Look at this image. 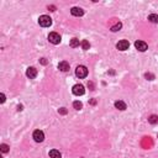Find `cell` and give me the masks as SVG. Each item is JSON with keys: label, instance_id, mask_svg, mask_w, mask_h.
<instances>
[{"label": "cell", "instance_id": "obj_20", "mask_svg": "<svg viewBox=\"0 0 158 158\" xmlns=\"http://www.w3.org/2000/svg\"><path fill=\"white\" fill-rule=\"evenodd\" d=\"M144 77H146L148 80H152V79H155V76H153V74H151V73H147Z\"/></svg>", "mask_w": 158, "mask_h": 158}, {"label": "cell", "instance_id": "obj_9", "mask_svg": "<svg viewBox=\"0 0 158 158\" xmlns=\"http://www.w3.org/2000/svg\"><path fill=\"white\" fill-rule=\"evenodd\" d=\"M71 14L73 16H83V15H84V10L80 9V7H72Z\"/></svg>", "mask_w": 158, "mask_h": 158}, {"label": "cell", "instance_id": "obj_5", "mask_svg": "<svg viewBox=\"0 0 158 158\" xmlns=\"http://www.w3.org/2000/svg\"><path fill=\"white\" fill-rule=\"evenodd\" d=\"M129 47H130V43H129V41H126V40H121L116 45V48L120 51H126V50H129Z\"/></svg>", "mask_w": 158, "mask_h": 158}, {"label": "cell", "instance_id": "obj_16", "mask_svg": "<svg viewBox=\"0 0 158 158\" xmlns=\"http://www.w3.org/2000/svg\"><path fill=\"white\" fill-rule=\"evenodd\" d=\"M79 46V40L78 38H72L71 40V47H78Z\"/></svg>", "mask_w": 158, "mask_h": 158}, {"label": "cell", "instance_id": "obj_10", "mask_svg": "<svg viewBox=\"0 0 158 158\" xmlns=\"http://www.w3.org/2000/svg\"><path fill=\"white\" fill-rule=\"evenodd\" d=\"M58 69L59 71H62V72H67V71H69V63L68 62H61L59 64H58Z\"/></svg>", "mask_w": 158, "mask_h": 158}, {"label": "cell", "instance_id": "obj_14", "mask_svg": "<svg viewBox=\"0 0 158 158\" xmlns=\"http://www.w3.org/2000/svg\"><path fill=\"white\" fill-rule=\"evenodd\" d=\"M121 27H122V24H121V22H116V24L111 27V31H112V32H116V31H118V30H120Z\"/></svg>", "mask_w": 158, "mask_h": 158}, {"label": "cell", "instance_id": "obj_6", "mask_svg": "<svg viewBox=\"0 0 158 158\" xmlns=\"http://www.w3.org/2000/svg\"><path fill=\"white\" fill-rule=\"evenodd\" d=\"M33 140L36 142H42L43 140H45V133H43L41 130H36L33 132Z\"/></svg>", "mask_w": 158, "mask_h": 158}, {"label": "cell", "instance_id": "obj_15", "mask_svg": "<svg viewBox=\"0 0 158 158\" xmlns=\"http://www.w3.org/2000/svg\"><path fill=\"white\" fill-rule=\"evenodd\" d=\"M148 122H150V124H157V122H158V116H156V115L150 116V117H148Z\"/></svg>", "mask_w": 158, "mask_h": 158}, {"label": "cell", "instance_id": "obj_4", "mask_svg": "<svg viewBox=\"0 0 158 158\" xmlns=\"http://www.w3.org/2000/svg\"><path fill=\"white\" fill-rule=\"evenodd\" d=\"M72 91H73V94H74V95L79 96V95H83V94L85 93V89H84V86H83L82 84H76V85L73 86Z\"/></svg>", "mask_w": 158, "mask_h": 158}, {"label": "cell", "instance_id": "obj_21", "mask_svg": "<svg viewBox=\"0 0 158 158\" xmlns=\"http://www.w3.org/2000/svg\"><path fill=\"white\" fill-rule=\"evenodd\" d=\"M59 114H63V115H64V114H67V110H65V109H64V108H62V109H59Z\"/></svg>", "mask_w": 158, "mask_h": 158}, {"label": "cell", "instance_id": "obj_1", "mask_svg": "<svg viewBox=\"0 0 158 158\" xmlns=\"http://www.w3.org/2000/svg\"><path fill=\"white\" fill-rule=\"evenodd\" d=\"M38 24H40V26H42V27H50L52 25V19L47 15H42V16H40V19H38Z\"/></svg>", "mask_w": 158, "mask_h": 158}, {"label": "cell", "instance_id": "obj_12", "mask_svg": "<svg viewBox=\"0 0 158 158\" xmlns=\"http://www.w3.org/2000/svg\"><path fill=\"white\" fill-rule=\"evenodd\" d=\"M50 157L51 158H61L62 155H61V152L57 151V150H51L50 151Z\"/></svg>", "mask_w": 158, "mask_h": 158}, {"label": "cell", "instance_id": "obj_19", "mask_svg": "<svg viewBox=\"0 0 158 158\" xmlns=\"http://www.w3.org/2000/svg\"><path fill=\"white\" fill-rule=\"evenodd\" d=\"M0 148H1V152H3V153L9 152V146H7V144H5V143H3L1 146H0Z\"/></svg>", "mask_w": 158, "mask_h": 158}, {"label": "cell", "instance_id": "obj_7", "mask_svg": "<svg viewBox=\"0 0 158 158\" xmlns=\"http://www.w3.org/2000/svg\"><path fill=\"white\" fill-rule=\"evenodd\" d=\"M135 47L137 48L140 52H144V51H146L147 48H148L147 43L143 42V41H136V42H135Z\"/></svg>", "mask_w": 158, "mask_h": 158}, {"label": "cell", "instance_id": "obj_18", "mask_svg": "<svg viewBox=\"0 0 158 158\" xmlns=\"http://www.w3.org/2000/svg\"><path fill=\"white\" fill-rule=\"evenodd\" d=\"M73 106H74V109H76V110H80V109L83 108V104H82L80 101H74V103H73Z\"/></svg>", "mask_w": 158, "mask_h": 158}, {"label": "cell", "instance_id": "obj_22", "mask_svg": "<svg viewBox=\"0 0 158 158\" xmlns=\"http://www.w3.org/2000/svg\"><path fill=\"white\" fill-rule=\"evenodd\" d=\"M0 98H1V99H0V101H1V103H4V101H5V95H4V94H1V95H0Z\"/></svg>", "mask_w": 158, "mask_h": 158}, {"label": "cell", "instance_id": "obj_17", "mask_svg": "<svg viewBox=\"0 0 158 158\" xmlns=\"http://www.w3.org/2000/svg\"><path fill=\"white\" fill-rule=\"evenodd\" d=\"M82 47H83V50H89V47H90V43L86 41V40H84V41H82Z\"/></svg>", "mask_w": 158, "mask_h": 158}, {"label": "cell", "instance_id": "obj_2", "mask_svg": "<svg viewBox=\"0 0 158 158\" xmlns=\"http://www.w3.org/2000/svg\"><path fill=\"white\" fill-rule=\"evenodd\" d=\"M76 76L78 78H85L88 76V68L84 65H78L76 69Z\"/></svg>", "mask_w": 158, "mask_h": 158}, {"label": "cell", "instance_id": "obj_13", "mask_svg": "<svg viewBox=\"0 0 158 158\" xmlns=\"http://www.w3.org/2000/svg\"><path fill=\"white\" fill-rule=\"evenodd\" d=\"M148 20H150L151 22H153V24H158V15L151 14L150 16H148Z\"/></svg>", "mask_w": 158, "mask_h": 158}, {"label": "cell", "instance_id": "obj_11", "mask_svg": "<svg viewBox=\"0 0 158 158\" xmlns=\"http://www.w3.org/2000/svg\"><path fill=\"white\" fill-rule=\"evenodd\" d=\"M115 108L118 110H126V104L121 100H117V101H115Z\"/></svg>", "mask_w": 158, "mask_h": 158}, {"label": "cell", "instance_id": "obj_23", "mask_svg": "<svg viewBox=\"0 0 158 158\" xmlns=\"http://www.w3.org/2000/svg\"><path fill=\"white\" fill-rule=\"evenodd\" d=\"M41 63H42V64H47V61H46L45 58H42V59H41Z\"/></svg>", "mask_w": 158, "mask_h": 158}, {"label": "cell", "instance_id": "obj_24", "mask_svg": "<svg viewBox=\"0 0 158 158\" xmlns=\"http://www.w3.org/2000/svg\"><path fill=\"white\" fill-rule=\"evenodd\" d=\"M50 9H51V11H54V6H48V10H50Z\"/></svg>", "mask_w": 158, "mask_h": 158}, {"label": "cell", "instance_id": "obj_3", "mask_svg": "<svg viewBox=\"0 0 158 158\" xmlns=\"http://www.w3.org/2000/svg\"><path fill=\"white\" fill-rule=\"evenodd\" d=\"M48 41L51 43H53V45H58L61 42V36L57 32H51L48 35Z\"/></svg>", "mask_w": 158, "mask_h": 158}, {"label": "cell", "instance_id": "obj_8", "mask_svg": "<svg viewBox=\"0 0 158 158\" xmlns=\"http://www.w3.org/2000/svg\"><path fill=\"white\" fill-rule=\"evenodd\" d=\"M26 76H27L30 79L36 78V76H37V69H36V68H33V67L27 68V71H26Z\"/></svg>", "mask_w": 158, "mask_h": 158}]
</instances>
